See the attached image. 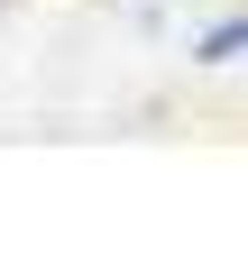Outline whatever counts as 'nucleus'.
I'll use <instances>...</instances> for the list:
<instances>
[{"mask_svg": "<svg viewBox=\"0 0 248 257\" xmlns=\"http://www.w3.org/2000/svg\"><path fill=\"white\" fill-rule=\"evenodd\" d=\"M239 46H248V28H239V19H221V28H202V37H193L202 64H239Z\"/></svg>", "mask_w": 248, "mask_h": 257, "instance_id": "obj_1", "label": "nucleus"}]
</instances>
